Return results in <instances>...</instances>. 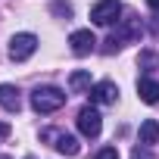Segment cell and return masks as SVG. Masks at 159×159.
<instances>
[{"label": "cell", "mask_w": 159, "mask_h": 159, "mask_svg": "<svg viewBox=\"0 0 159 159\" xmlns=\"http://www.w3.org/2000/svg\"><path fill=\"white\" fill-rule=\"evenodd\" d=\"M137 66H140L143 72H153V69H159V53H153V50H143V53L137 56Z\"/></svg>", "instance_id": "obj_12"}, {"label": "cell", "mask_w": 159, "mask_h": 159, "mask_svg": "<svg viewBox=\"0 0 159 159\" xmlns=\"http://www.w3.org/2000/svg\"><path fill=\"white\" fill-rule=\"evenodd\" d=\"M137 97L143 103H159V81H153V78H140L137 81Z\"/></svg>", "instance_id": "obj_8"}, {"label": "cell", "mask_w": 159, "mask_h": 159, "mask_svg": "<svg viewBox=\"0 0 159 159\" xmlns=\"http://www.w3.org/2000/svg\"><path fill=\"white\" fill-rule=\"evenodd\" d=\"M0 106L7 112H19L22 109V97H19L16 84H0Z\"/></svg>", "instance_id": "obj_7"}, {"label": "cell", "mask_w": 159, "mask_h": 159, "mask_svg": "<svg viewBox=\"0 0 159 159\" xmlns=\"http://www.w3.org/2000/svg\"><path fill=\"white\" fill-rule=\"evenodd\" d=\"M56 150H59L62 156H75L81 147H78V140H75L72 134H56Z\"/></svg>", "instance_id": "obj_11"}, {"label": "cell", "mask_w": 159, "mask_h": 159, "mask_svg": "<svg viewBox=\"0 0 159 159\" xmlns=\"http://www.w3.org/2000/svg\"><path fill=\"white\" fill-rule=\"evenodd\" d=\"M53 13L69 19V16H72V3H66V0H56V3H53Z\"/></svg>", "instance_id": "obj_14"}, {"label": "cell", "mask_w": 159, "mask_h": 159, "mask_svg": "<svg viewBox=\"0 0 159 159\" xmlns=\"http://www.w3.org/2000/svg\"><path fill=\"white\" fill-rule=\"evenodd\" d=\"M137 140L147 143V147L159 143V122H156V119H147V122L140 125V131H137Z\"/></svg>", "instance_id": "obj_10"}, {"label": "cell", "mask_w": 159, "mask_h": 159, "mask_svg": "<svg viewBox=\"0 0 159 159\" xmlns=\"http://www.w3.org/2000/svg\"><path fill=\"white\" fill-rule=\"evenodd\" d=\"M147 7H150V10H156V13H159V0H147Z\"/></svg>", "instance_id": "obj_17"}, {"label": "cell", "mask_w": 159, "mask_h": 159, "mask_svg": "<svg viewBox=\"0 0 159 159\" xmlns=\"http://www.w3.org/2000/svg\"><path fill=\"white\" fill-rule=\"evenodd\" d=\"M78 131L84 137H97L103 131V119L94 106H81V112H78Z\"/></svg>", "instance_id": "obj_4"}, {"label": "cell", "mask_w": 159, "mask_h": 159, "mask_svg": "<svg viewBox=\"0 0 159 159\" xmlns=\"http://www.w3.org/2000/svg\"><path fill=\"white\" fill-rule=\"evenodd\" d=\"M94 159H119V150H116V147H103Z\"/></svg>", "instance_id": "obj_15"}, {"label": "cell", "mask_w": 159, "mask_h": 159, "mask_svg": "<svg viewBox=\"0 0 159 159\" xmlns=\"http://www.w3.org/2000/svg\"><path fill=\"white\" fill-rule=\"evenodd\" d=\"M69 44H72V53H75V56H88V53L97 47V38H94L88 28H81V31H72Z\"/></svg>", "instance_id": "obj_5"}, {"label": "cell", "mask_w": 159, "mask_h": 159, "mask_svg": "<svg viewBox=\"0 0 159 159\" xmlns=\"http://www.w3.org/2000/svg\"><path fill=\"white\" fill-rule=\"evenodd\" d=\"M131 159H156V156H153V150H150L147 143H137V147L131 150Z\"/></svg>", "instance_id": "obj_13"}, {"label": "cell", "mask_w": 159, "mask_h": 159, "mask_svg": "<svg viewBox=\"0 0 159 159\" xmlns=\"http://www.w3.org/2000/svg\"><path fill=\"white\" fill-rule=\"evenodd\" d=\"M0 159H10V156H0Z\"/></svg>", "instance_id": "obj_18"}, {"label": "cell", "mask_w": 159, "mask_h": 159, "mask_svg": "<svg viewBox=\"0 0 159 159\" xmlns=\"http://www.w3.org/2000/svg\"><path fill=\"white\" fill-rule=\"evenodd\" d=\"M119 16H122V3L119 0H97L91 7L94 25H112V22H119Z\"/></svg>", "instance_id": "obj_2"}, {"label": "cell", "mask_w": 159, "mask_h": 159, "mask_svg": "<svg viewBox=\"0 0 159 159\" xmlns=\"http://www.w3.org/2000/svg\"><path fill=\"white\" fill-rule=\"evenodd\" d=\"M31 106H34V112H41V116L56 112V109L66 106V91H59V88H53V84L34 88V91H31Z\"/></svg>", "instance_id": "obj_1"}, {"label": "cell", "mask_w": 159, "mask_h": 159, "mask_svg": "<svg viewBox=\"0 0 159 159\" xmlns=\"http://www.w3.org/2000/svg\"><path fill=\"white\" fill-rule=\"evenodd\" d=\"M88 94H91V103H116V100H119V88H116L112 81H100V84H94Z\"/></svg>", "instance_id": "obj_6"}, {"label": "cell", "mask_w": 159, "mask_h": 159, "mask_svg": "<svg viewBox=\"0 0 159 159\" xmlns=\"http://www.w3.org/2000/svg\"><path fill=\"white\" fill-rule=\"evenodd\" d=\"M7 134H10V125H7V122H0V140H3Z\"/></svg>", "instance_id": "obj_16"}, {"label": "cell", "mask_w": 159, "mask_h": 159, "mask_svg": "<svg viewBox=\"0 0 159 159\" xmlns=\"http://www.w3.org/2000/svg\"><path fill=\"white\" fill-rule=\"evenodd\" d=\"M69 88H72V94H84V91H91V88H94V84H91V72H88V69L72 72V75H69Z\"/></svg>", "instance_id": "obj_9"}, {"label": "cell", "mask_w": 159, "mask_h": 159, "mask_svg": "<svg viewBox=\"0 0 159 159\" xmlns=\"http://www.w3.org/2000/svg\"><path fill=\"white\" fill-rule=\"evenodd\" d=\"M34 50H38V38H34L31 31H22V34H13V38H10V56H13L16 62H25Z\"/></svg>", "instance_id": "obj_3"}]
</instances>
